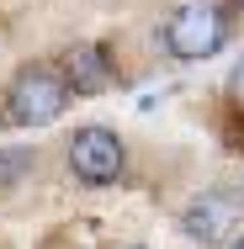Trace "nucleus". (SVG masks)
<instances>
[{
    "label": "nucleus",
    "instance_id": "nucleus-5",
    "mask_svg": "<svg viewBox=\"0 0 244 249\" xmlns=\"http://www.w3.org/2000/svg\"><path fill=\"white\" fill-rule=\"evenodd\" d=\"M64 80H69V90L75 96H96V90H106V80H112V64H106V53L101 48H75L69 58H64Z\"/></svg>",
    "mask_w": 244,
    "mask_h": 249
},
{
    "label": "nucleus",
    "instance_id": "nucleus-1",
    "mask_svg": "<svg viewBox=\"0 0 244 249\" xmlns=\"http://www.w3.org/2000/svg\"><path fill=\"white\" fill-rule=\"evenodd\" d=\"M11 122H21V127H43L53 122L58 111H64V101H69V80H58L53 69H21L16 80H11Z\"/></svg>",
    "mask_w": 244,
    "mask_h": 249
},
{
    "label": "nucleus",
    "instance_id": "nucleus-4",
    "mask_svg": "<svg viewBox=\"0 0 244 249\" xmlns=\"http://www.w3.org/2000/svg\"><path fill=\"white\" fill-rule=\"evenodd\" d=\"M234 228H239V207L228 196H202L191 212H186V233L202 239V244H223Z\"/></svg>",
    "mask_w": 244,
    "mask_h": 249
},
{
    "label": "nucleus",
    "instance_id": "nucleus-2",
    "mask_svg": "<svg viewBox=\"0 0 244 249\" xmlns=\"http://www.w3.org/2000/svg\"><path fill=\"white\" fill-rule=\"evenodd\" d=\"M223 37H228V27H223V16L212 11V5H186V11H175L170 16V27H165V48L175 53V58H212V53L223 48Z\"/></svg>",
    "mask_w": 244,
    "mask_h": 249
},
{
    "label": "nucleus",
    "instance_id": "nucleus-7",
    "mask_svg": "<svg viewBox=\"0 0 244 249\" xmlns=\"http://www.w3.org/2000/svg\"><path fill=\"white\" fill-rule=\"evenodd\" d=\"M234 249H244V239H239V244H234Z\"/></svg>",
    "mask_w": 244,
    "mask_h": 249
},
{
    "label": "nucleus",
    "instance_id": "nucleus-3",
    "mask_svg": "<svg viewBox=\"0 0 244 249\" xmlns=\"http://www.w3.org/2000/svg\"><path fill=\"white\" fill-rule=\"evenodd\" d=\"M69 170H75L85 186H112V180L122 175V143H117V133L80 127V133L69 138Z\"/></svg>",
    "mask_w": 244,
    "mask_h": 249
},
{
    "label": "nucleus",
    "instance_id": "nucleus-6",
    "mask_svg": "<svg viewBox=\"0 0 244 249\" xmlns=\"http://www.w3.org/2000/svg\"><path fill=\"white\" fill-rule=\"evenodd\" d=\"M11 170H16V164H5V159H0V180H5V175H11Z\"/></svg>",
    "mask_w": 244,
    "mask_h": 249
}]
</instances>
